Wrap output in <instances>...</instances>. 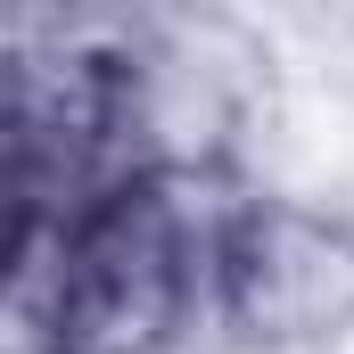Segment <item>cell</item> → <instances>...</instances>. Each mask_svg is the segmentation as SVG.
I'll list each match as a JSON object with an SVG mask.
<instances>
[{"instance_id":"7a4b0ae2","label":"cell","mask_w":354,"mask_h":354,"mask_svg":"<svg viewBox=\"0 0 354 354\" xmlns=\"http://www.w3.org/2000/svg\"><path fill=\"white\" fill-rule=\"evenodd\" d=\"M165 8H206V0H165Z\"/></svg>"},{"instance_id":"6da1fadb","label":"cell","mask_w":354,"mask_h":354,"mask_svg":"<svg viewBox=\"0 0 354 354\" xmlns=\"http://www.w3.org/2000/svg\"><path fill=\"white\" fill-rule=\"evenodd\" d=\"M214 313L231 346L330 354L354 330V214L256 198L223 248Z\"/></svg>"}]
</instances>
